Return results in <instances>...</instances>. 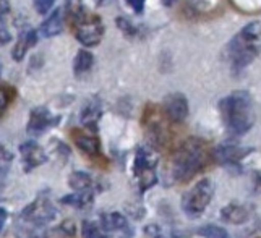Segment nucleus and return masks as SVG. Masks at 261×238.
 Listing matches in <instances>:
<instances>
[{
	"label": "nucleus",
	"instance_id": "1",
	"mask_svg": "<svg viewBox=\"0 0 261 238\" xmlns=\"http://www.w3.org/2000/svg\"><path fill=\"white\" fill-rule=\"evenodd\" d=\"M211 161L214 159L208 144L200 138H188L170 155L164 170L166 181L169 185L190 181L208 167Z\"/></svg>",
	"mask_w": 261,
	"mask_h": 238
},
{
	"label": "nucleus",
	"instance_id": "2",
	"mask_svg": "<svg viewBox=\"0 0 261 238\" xmlns=\"http://www.w3.org/2000/svg\"><path fill=\"white\" fill-rule=\"evenodd\" d=\"M219 112L226 128L236 136L248 133L255 123L253 99L247 91H236L224 97L219 102Z\"/></svg>",
	"mask_w": 261,
	"mask_h": 238
},
{
	"label": "nucleus",
	"instance_id": "3",
	"mask_svg": "<svg viewBox=\"0 0 261 238\" xmlns=\"http://www.w3.org/2000/svg\"><path fill=\"white\" fill-rule=\"evenodd\" d=\"M261 52V23L253 21L244 26L227 44V60L233 73H240Z\"/></svg>",
	"mask_w": 261,
	"mask_h": 238
},
{
	"label": "nucleus",
	"instance_id": "4",
	"mask_svg": "<svg viewBox=\"0 0 261 238\" xmlns=\"http://www.w3.org/2000/svg\"><path fill=\"white\" fill-rule=\"evenodd\" d=\"M73 30V34L76 41L85 45V47H94L101 42L104 36V23L102 20L94 13H88L83 10V13L76 16L73 21L68 23Z\"/></svg>",
	"mask_w": 261,
	"mask_h": 238
},
{
	"label": "nucleus",
	"instance_id": "5",
	"mask_svg": "<svg viewBox=\"0 0 261 238\" xmlns=\"http://www.w3.org/2000/svg\"><path fill=\"white\" fill-rule=\"evenodd\" d=\"M214 195V185L210 178H201L182 196V210L190 217L201 216L210 206Z\"/></svg>",
	"mask_w": 261,
	"mask_h": 238
},
{
	"label": "nucleus",
	"instance_id": "6",
	"mask_svg": "<svg viewBox=\"0 0 261 238\" xmlns=\"http://www.w3.org/2000/svg\"><path fill=\"white\" fill-rule=\"evenodd\" d=\"M158 159L154 152H151L145 148H140L135 155L133 164V177L138 183L140 191H148L158 183Z\"/></svg>",
	"mask_w": 261,
	"mask_h": 238
},
{
	"label": "nucleus",
	"instance_id": "7",
	"mask_svg": "<svg viewBox=\"0 0 261 238\" xmlns=\"http://www.w3.org/2000/svg\"><path fill=\"white\" fill-rule=\"evenodd\" d=\"M167 117L163 111H159L156 105L148 104L145 112H143L141 123L146 128L148 138L154 148H163L167 143V126H166Z\"/></svg>",
	"mask_w": 261,
	"mask_h": 238
},
{
	"label": "nucleus",
	"instance_id": "8",
	"mask_svg": "<svg viewBox=\"0 0 261 238\" xmlns=\"http://www.w3.org/2000/svg\"><path fill=\"white\" fill-rule=\"evenodd\" d=\"M21 221L34 227H44L50 224L57 217V207L52 204L47 195H39L33 203H30L21 210Z\"/></svg>",
	"mask_w": 261,
	"mask_h": 238
},
{
	"label": "nucleus",
	"instance_id": "9",
	"mask_svg": "<svg viewBox=\"0 0 261 238\" xmlns=\"http://www.w3.org/2000/svg\"><path fill=\"white\" fill-rule=\"evenodd\" d=\"M71 140L76 144V148L82 151L85 155H88L93 161H104L101 141L96 136L94 131L89 130H71Z\"/></svg>",
	"mask_w": 261,
	"mask_h": 238
},
{
	"label": "nucleus",
	"instance_id": "10",
	"mask_svg": "<svg viewBox=\"0 0 261 238\" xmlns=\"http://www.w3.org/2000/svg\"><path fill=\"white\" fill-rule=\"evenodd\" d=\"M20 155L23 162V170L30 173L31 170L38 169L47 162V152L44 151L42 146H39L36 141L30 140L20 144Z\"/></svg>",
	"mask_w": 261,
	"mask_h": 238
},
{
	"label": "nucleus",
	"instance_id": "11",
	"mask_svg": "<svg viewBox=\"0 0 261 238\" xmlns=\"http://www.w3.org/2000/svg\"><path fill=\"white\" fill-rule=\"evenodd\" d=\"M163 112L170 123H182L188 117V100L184 94L172 93L164 97Z\"/></svg>",
	"mask_w": 261,
	"mask_h": 238
},
{
	"label": "nucleus",
	"instance_id": "12",
	"mask_svg": "<svg viewBox=\"0 0 261 238\" xmlns=\"http://www.w3.org/2000/svg\"><path fill=\"white\" fill-rule=\"evenodd\" d=\"M250 149L245 148H240L239 144H233V143H226V144H221L218 149L213 151V159L221 162L222 166L226 167H237L240 166L242 159L248 155Z\"/></svg>",
	"mask_w": 261,
	"mask_h": 238
},
{
	"label": "nucleus",
	"instance_id": "13",
	"mask_svg": "<svg viewBox=\"0 0 261 238\" xmlns=\"http://www.w3.org/2000/svg\"><path fill=\"white\" fill-rule=\"evenodd\" d=\"M60 118L52 115L49 112V109L46 107H36L30 114V120H28V131L31 135H41L50 126H56L59 123Z\"/></svg>",
	"mask_w": 261,
	"mask_h": 238
},
{
	"label": "nucleus",
	"instance_id": "14",
	"mask_svg": "<svg viewBox=\"0 0 261 238\" xmlns=\"http://www.w3.org/2000/svg\"><path fill=\"white\" fill-rule=\"evenodd\" d=\"M36 42H38V31L33 30V28H24L20 36H18V41L13 45V50H12V59L15 62H21L28 50L31 47H34Z\"/></svg>",
	"mask_w": 261,
	"mask_h": 238
},
{
	"label": "nucleus",
	"instance_id": "15",
	"mask_svg": "<svg viewBox=\"0 0 261 238\" xmlns=\"http://www.w3.org/2000/svg\"><path fill=\"white\" fill-rule=\"evenodd\" d=\"M221 219L227 224H233V225H240L245 224L250 217V209L245 204L240 203H229L227 206H224L221 209Z\"/></svg>",
	"mask_w": 261,
	"mask_h": 238
},
{
	"label": "nucleus",
	"instance_id": "16",
	"mask_svg": "<svg viewBox=\"0 0 261 238\" xmlns=\"http://www.w3.org/2000/svg\"><path fill=\"white\" fill-rule=\"evenodd\" d=\"M99 227H101L106 233H109V232H128V228H130L127 217L120 213L101 214V219H99Z\"/></svg>",
	"mask_w": 261,
	"mask_h": 238
},
{
	"label": "nucleus",
	"instance_id": "17",
	"mask_svg": "<svg viewBox=\"0 0 261 238\" xmlns=\"http://www.w3.org/2000/svg\"><path fill=\"white\" fill-rule=\"evenodd\" d=\"M62 31H64V15H62L60 8H57L42 21V24L39 26V33L42 38H54Z\"/></svg>",
	"mask_w": 261,
	"mask_h": 238
},
{
	"label": "nucleus",
	"instance_id": "18",
	"mask_svg": "<svg viewBox=\"0 0 261 238\" xmlns=\"http://www.w3.org/2000/svg\"><path fill=\"white\" fill-rule=\"evenodd\" d=\"M101 118V104L97 100H89L82 111V125L89 131H97V122Z\"/></svg>",
	"mask_w": 261,
	"mask_h": 238
},
{
	"label": "nucleus",
	"instance_id": "19",
	"mask_svg": "<svg viewBox=\"0 0 261 238\" xmlns=\"http://www.w3.org/2000/svg\"><path fill=\"white\" fill-rule=\"evenodd\" d=\"M60 201L64 204L71 206V207H75V209L86 210V209H91L93 207L94 193H93V191H75V193L64 196Z\"/></svg>",
	"mask_w": 261,
	"mask_h": 238
},
{
	"label": "nucleus",
	"instance_id": "20",
	"mask_svg": "<svg viewBox=\"0 0 261 238\" xmlns=\"http://www.w3.org/2000/svg\"><path fill=\"white\" fill-rule=\"evenodd\" d=\"M68 185L75 191H93L94 190V180L91 175L82 170H75L70 173L68 177Z\"/></svg>",
	"mask_w": 261,
	"mask_h": 238
},
{
	"label": "nucleus",
	"instance_id": "21",
	"mask_svg": "<svg viewBox=\"0 0 261 238\" xmlns=\"http://www.w3.org/2000/svg\"><path fill=\"white\" fill-rule=\"evenodd\" d=\"M93 63H94V57L93 54L86 50V49H82L78 50L76 57L73 60V71L76 76H83L85 73H88L89 70L93 68Z\"/></svg>",
	"mask_w": 261,
	"mask_h": 238
},
{
	"label": "nucleus",
	"instance_id": "22",
	"mask_svg": "<svg viewBox=\"0 0 261 238\" xmlns=\"http://www.w3.org/2000/svg\"><path fill=\"white\" fill-rule=\"evenodd\" d=\"M15 96H16V91L13 86L7 83L0 85V117H2V114L10 107V104L15 100Z\"/></svg>",
	"mask_w": 261,
	"mask_h": 238
},
{
	"label": "nucleus",
	"instance_id": "23",
	"mask_svg": "<svg viewBox=\"0 0 261 238\" xmlns=\"http://www.w3.org/2000/svg\"><path fill=\"white\" fill-rule=\"evenodd\" d=\"M107 236L109 235L99 227V224L89 221L82 222V238H107Z\"/></svg>",
	"mask_w": 261,
	"mask_h": 238
},
{
	"label": "nucleus",
	"instance_id": "24",
	"mask_svg": "<svg viewBox=\"0 0 261 238\" xmlns=\"http://www.w3.org/2000/svg\"><path fill=\"white\" fill-rule=\"evenodd\" d=\"M64 10H65V21L71 23L76 16H80L83 13L85 7L82 4V0H67Z\"/></svg>",
	"mask_w": 261,
	"mask_h": 238
},
{
	"label": "nucleus",
	"instance_id": "25",
	"mask_svg": "<svg viewBox=\"0 0 261 238\" xmlns=\"http://www.w3.org/2000/svg\"><path fill=\"white\" fill-rule=\"evenodd\" d=\"M198 233L204 238H229V233L226 232V228H221L214 224L203 225L200 230H198Z\"/></svg>",
	"mask_w": 261,
	"mask_h": 238
},
{
	"label": "nucleus",
	"instance_id": "26",
	"mask_svg": "<svg viewBox=\"0 0 261 238\" xmlns=\"http://www.w3.org/2000/svg\"><path fill=\"white\" fill-rule=\"evenodd\" d=\"M115 24L119 26L120 31H122L125 36H133L135 33H137V28H135V26L127 20V18H123V16L117 18V20H115Z\"/></svg>",
	"mask_w": 261,
	"mask_h": 238
},
{
	"label": "nucleus",
	"instance_id": "27",
	"mask_svg": "<svg viewBox=\"0 0 261 238\" xmlns=\"http://www.w3.org/2000/svg\"><path fill=\"white\" fill-rule=\"evenodd\" d=\"M54 4L56 0H34V10L39 15H47L52 10Z\"/></svg>",
	"mask_w": 261,
	"mask_h": 238
},
{
	"label": "nucleus",
	"instance_id": "28",
	"mask_svg": "<svg viewBox=\"0 0 261 238\" xmlns=\"http://www.w3.org/2000/svg\"><path fill=\"white\" fill-rule=\"evenodd\" d=\"M13 161V154L4 144H0V170L8 169V162Z\"/></svg>",
	"mask_w": 261,
	"mask_h": 238
},
{
	"label": "nucleus",
	"instance_id": "29",
	"mask_svg": "<svg viewBox=\"0 0 261 238\" xmlns=\"http://www.w3.org/2000/svg\"><path fill=\"white\" fill-rule=\"evenodd\" d=\"M145 235H146V238H167L163 233V230H161V227L154 225V224H151L145 228Z\"/></svg>",
	"mask_w": 261,
	"mask_h": 238
},
{
	"label": "nucleus",
	"instance_id": "30",
	"mask_svg": "<svg viewBox=\"0 0 261 238\" xmlns=\"http://www.w3.org/2000/svg\"><path fill=\"white\" fill-rule=\"evenodd\" d=\"M59 230H60L62 233H64L65 236H75V233H76V227H75V224L71 222V221H65V222H62V224H60Z\"/></svg>",
	"mask_w": 261,
	"mask_h": 238
},
{
	"label": "nucleus",
	"instance_id": "31",
	"mask_svg": "<svg viewBox=\"0 0 261 238\" xmlns=\"http://www.w3.org/2000/svg\"><path fill=\"white\" fill-rule=\"evenodd\" d=\"M145 2L146 0H127V4L132 7V10L137 15H141L143 10H145Z\"/></svg>",
	"mask_w": 261,
	"mask_h": 238
},
{
	"label": "nucleus",
	"instance_id": "32",
	"mask_svg": "<svg viewBox=\"0 0 261 238\" xmlns=\"http://www.w3.org/2000/svg\"><path fill=\"white\" fill-rule=\"evenodd\" d=\"M12 13V8L8 0H0V20H5V18Z\"/></svg>",
	"mask_w": 261,
	"mask_h": 238
},
{
	"label": "nucleus",
	"instance_id": "33",
	"mask_svg": "<svg viewBox=\"0 0 261 238\" xmlns=\"http://www.w3.org/2000/svg\"><path fill=\"white\" fill-rule=\"evenodd\" d=\"M10 41H12L10 33H8L5 28H2V26H0V45H5V44H8Z\"/></svg>",
	"mask_w": 261,
	"mask_h": 238
},
{
	"label": "nucleus",
	"instance_id": "34",
	"mask_svg": "<svg viewBox=\"0 0 261 238\" xmlns=\"http://www.w3.org/2000/svg\"><path fill=\"white\" fill-rule=\"evenodd\" d=\"M7 217H8L7 210L4 207H0V232H2V228H4V225L7 222Z\"/></svg>",
	"mask_w": 261,
	"mask_h": 238
},
{
	"label": "nucleus",
	"instance_id": "35",
	"mask_svg": "<svg viewBox=\"0 0 261 238\" xmlns=\"http://www.w3.org/2000/svg\"><path fill=\"white\" fill-rule=\"evenodd\" d=\"M175 2H177V0H163V4H164L166 7H172Z\"/></svg>",
	"mask_w": 261,
	"mask_h": 238
},
{
	"label": "nucleus",
	"instance_id": "36",
	"mask_svg": "<svg viewBox=\"0 0 261 238\" xmlns=\"http://www.w3.org/2000/svg\"><path fill=\"white\" fill-rule=\"evenodd\" d=\"M0 75H2V62H0Z\"/></svg>",
	"mask_w": 261,
	"mask_h": 238
},
{
	"label": "nucleus",
	"instance_id": "37",
	"mask_svg": "<svg viewBox=\"0 0 261 238\" xmlns=\"http://www.w3.org/2000/svg\"><path fill=\"white\" fill-rule=\"evenodd\" d=\"M99 2H102V0H99Z\"/></svg>",
	"mask_w": 261,
	"mask_h": 238
}]
</instances>
